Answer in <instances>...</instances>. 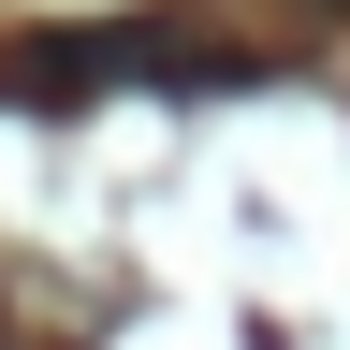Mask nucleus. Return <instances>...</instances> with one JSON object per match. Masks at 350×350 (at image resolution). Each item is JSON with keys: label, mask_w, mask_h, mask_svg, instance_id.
<instances>
[{"label": "nucleus", "mask_w": 350, "mask_h": 350, "mask_svg": "<svg viewBox=\"0 0 350 350\" xmlns=\"http://www.w3.org/2000/svg\"><path fill=\"white\" fill-rule=\"evenodd\" d=\"M248 59H204V44L175 29H29L15 59H0V88L15 103H88V88H234Z\"/></svg>", "instance_id": "nucleus-1"}]
</instances>
